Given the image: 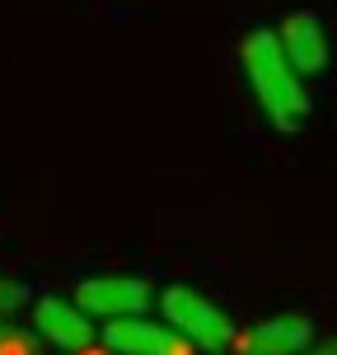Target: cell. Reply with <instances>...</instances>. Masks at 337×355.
<instances>
[{"label":"cell","instance_id":"cell-6","mask_svg":"<svg viewBox=\"0 0 337 355\" xmlns=\"http://www.w3.org/2000/svg\"><path fill=\"white\" fill-rule=\"evenodd\" d=\"M33 327L42 341H52L56 351H80L85 355L94 346V322L75 309L71 300H56V295H42L33 304Z\"/></svg>","mask_w":337,"mask_h":355},{"label":"cell","instance_id":"cell-5","mask_svg":"<svg viewBox=\"0 0 337 355\" xmlns=\"http://www.w3.org/2000/svg\"><path fill=\"white\" fill-rule=\"evenodd\" d=\"M277 42H281V56L290 61V71L300 75V80H314V75L328 71V33H323V24L314 15L295 10L281 24Z\"/></svg>","mask_w":337,"mask_h":355},{"label":"cell","instance_id":"cell-2","mask_svg":"<svg viewBox=\"0 0 337 355\" xmlns=\"http://www.w3.org/2000/svg\"><path fill=\"white\" fill-rule=\"evenodd\" d=\"M160 313H164V327H174L192 351L225 355V346L234 341V322L206 295H197L192 285H169L160 295Z\"/></svg>","mask_w":337,"mask_h":355},{"label":"cell","instance_id":"cell-9","mask_svg":"<svg viewBox=\"0 0 337 355\" xmlns=\"http://www.w3.org/2000/svg\"><path fill=\"white\" fill-rule=\"evenodd\" d=\"M19 304H28V285L15 281V276H0V318L15 313Z\"/></svg>","mask_w":337,"mask_h":355},{"label":"cell","instance_id":"cell-8","mask_svg":"<svg viewBox=\"0 0 337 355\" xmlns=\"http://www.w3.org/2000/svg\"><path fill=\"white\" fill-rule=\"evenodd\" d=\"M0 355H38L33 332H24V327H15V322L0 318Z\"/></svg>","mask_w":337,"mask_h":355},{"label":"cell","instance_id":"cell-10","mask_svg":"<svg viewBox=\"0 0 337 355\" xmlns=\"http://www.w3.org/2000/svg\"><path fill=\"white\" fill-rule=\"evenodd\" d=\"M300 355H337V337H328V341H319V346H304Z\"/></svg>","mask_w":337,"mask_h":355},{"label":"cell","instance_id":"cell-7","mask_svg":"<svg viewBox=\"0 0 337 355\" xmlns=\"http://www.w3.org/2000/svg\"><path fill=\"white\" fill-rule=\"evenodd\" d=\"M239 346H244V355H300L304 346H314V318L309 313L263 318L239 337Z\"/></svg>","mask_w":337,"mask_h":355},{"label":"cell","instance_id":"cell-11","mask_svg":"<svg viewBox=\"0 0 337 355\" xmlns=\"http://www.w3.org/2000/svg\"><path fill=\"white\" fill-rule=\"evenodd\" d=\"M85 355H99V351H94V346H89V351H85Z\"/></svg>","mask_w":337,"mask_h":355},{"label":"cell","instance_id":"cell-3","mask_svg":"<svg viewBox=\"0 0 337 355\" xmlns=\"http://www.w3.org/2000/svg\"><path fill=\"white\" fill-rule=\"evenodd\" d=\"M75 309L85 318H145L150 285L141 276H89L75 285Z\"/></svg>","mask_w":337,"mask_h":355},{"label":"cell","instance_id":"cell-1","mask_svg":"<svg viewBox=\"0 0 337 355\" xmlns=\"http://www.w3.org/2000/svg\"><path fill=\"white\" fill-rule=\"evenodd\" d=\"M244 75L258 107L267 112V122L277 131H295L309 117V98H304V80L290 71V61L281 56V42L272 28H253L244 37Z\"/></svg>","mask_w":337,"mask_h":355},{"label":"cell","instance_id":"cell-4","mask_svg":"<svg viewBox=\"0 0 337 355\" xmlns=\"http://www.w3.org/2000/svg\"><path fill=\"white\" fill-rule=\"evenodd\" d=\"M104 346L113 355H192L174 327L155 318H113L104 322Z\"/></svg>","mask_w":337,"mask_h":355}]
</instances>
